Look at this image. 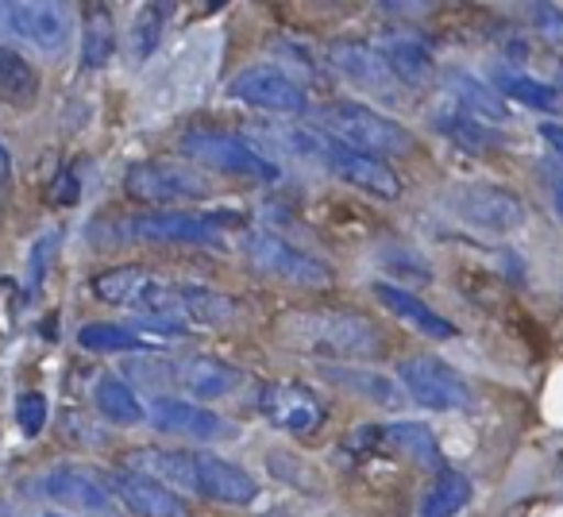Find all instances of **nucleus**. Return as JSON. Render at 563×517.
Wrapping results in <instances>:
<instances>
[{
	"mask_svg": "<svg viewBox=\"0 0 563 517\" xmlns=\"http://www.w3.org/2000/svg\"><path fill=\"white\" fill-rule=\"evenodd\" d=\"M128 471H140L158 479L170 491H194L209 502L224 506H247L258 498V479L232 460H220L212 452H181V448H135L124 455Z\"/></svg>",
	"mask_w": 563,
	"mask_h": 517,
	"instance_id": "1",
	"label": "nucleus"
},
{
	"mask_svg": "<svg viewBox=\"0 0 563 517\" xmlns=\"http://www.w3.org/2000/svg\"><path fill=\"white\" fill-rule=\"evenodd\" d=\"M286 337L321 360H375L383 352V337L367 317L352 309H306L286 317Z\"/></svg>",
	"mask_w": 563,
	"mask_h": 517,
	"instance_id": "2",
	"label": "nucleus"
},
{
	"mask_svg": "<svg viewBox=\"0 0 563 517\" xmlns=\"http://www.w3.org/2000/svg\"><path fill=\"white\" fill-rule=\"evenodd\" d=\"M124 240L135 243H189V248H220L232 228H243L235 212H194V209H151L120 220Z\"/></svg>",
	"mask_w": 563,
	"mask_h": 517,
	"instance_id": "3",
	"label": "nucleus"
},
{
	"mask_svg": "<svg viewBox=\"0 0 563 517\" xmlns=\"http://www.w3.org/2000/svg\"><path fill=\"white\" fill-rule=\"evenodd\" d=\"M321 124L329 128L332 140L347 143V147L363 151V155H375V158L413 155V132L360 101L329 105V109L321 112Z\"/></svg>",
	"mask_w": 563,
	"mask_h": 517,
	"instance_id": "4",
	"label": "nucleus"
},
{
	"mask_svg": "<svg viewBox=\"0 0 563 517\" xmlns=\"http://www.w3.org/2000/svg\"><path fill=\"white\" fill-rule=\"evenodd\" d=\"M178 290L181 278H166L155 275L147 267H112L89 283V294L104 306H120L132 309L140 317H178Z\"/></svg>",
	"mask_w": 563,
	"mask_h": 517,
	"instance_id": "5",
	"label": "nucleus"
},
{
	"mask_svg": "<svg viewBox=\"0 0 563 517\" xmlns=\"http://www.w3.org/2000/svg\"><path fill=\"white\" fill-rule=\"evenodd\" d=\"M181 155L189 163L205 166V170H220V174H232V178H247L258 182V186H271V182H282L278 163L263 155L258 147H251L247 140L240 135H228V132H186L178 140Z\"/></svg>",
	"mask_w": 563,
	"mask_h": 517,
	"instance_id": "6",
	"label": "nucleus"
},
{
	"mask_svg": "<svg viewBox=\"0 0 563 517\" xmlns=\"http://www.w3.org/2000/svg\"><path fill=\"white\" fill-rule=\"evenodd\" d=\"M240 248L258 275H271V278H278V283L301 286V290H329L332 286L329 263L306 255V251L294 248L290 240H282V235L266 232V228H251V232L240 240Z\"/></svg>",
	"mask_w": 563,
	"mask_h": 517,
	"instance_id": "7",
	"label": "nucleus"
},
{
	"mask_svg": "<svg viewBox=\"0 0 563 517\" xmlns=\"http://www.w3.org/2000/svg\"><path fill=\"white\" fill-rule=\"evenodd\" d=\"M398 383L406 398H413L421 409L432 414H452L471 406V386L455 367H448L437 355H409L398 363Z\"/></svg>",
	"mask_w": 563,
	"mask_h": 517,
	"instance_id": "8",
	"label": "nucleus"
},
{
	"mask_svg": "<svg viewBox=\"0 0 563 517\" xmlns=\"http://www.w3.org/2000/svg\"><path fill=\"white\" fill-rule=\"evenodd\" d=\"M448 209L471 228L483 232H514L525 224V205L514 189L494 182H460L448 189Z\"/></svg>",
	"mask_w": 563,
	"mask_h": 517,
	"instance_id": "9",
	"label": "nucleus"
},
{
	"mask_svg": "<svg viewBox=\"0 0 563 517\" xmlns=\"http://www.w3.org/2000/svg\"><path fill=\"white\" fill-rule=\"evenodd\" d=\"M228 97L251 105V109L274 112V117H298V112L309 109L306 86H298L282 66H266V63L247 66V70L235 74L228 81Z\"/></svg>",
	"mask_w": 563,
	"mask_h": 517,
	"instance_id": "10",
	"label": "nucleus"
},
{
	"mask_svg": "<svg viewBox=\"0 0 563 517\" xmlns=\"http://www.w3.org/2000/svg\"><path fill=\"white\" fill-rule=\"evenodd\" d=\"M124 194L143 205H170V201H201L209 197V182L201 170L181 163H140L124 174Z\"/></svg>",
	"mask_w": 563,
	"mask_h": 517,
	"instance_id": "11",
	"label": "nucleus"
},
{
	"mask_svg": "<svg viewBox=\"0 0 563 517\" xmlns=\"http://www.w3.org/2000/svg\"><path fill=\"white\" fill-rule=\"evenodd\" d=\"M317 166H324V170L336 174L340 182H347V186L378 197V201H398V197H401V178H398V170H390V163H386V158L363 155V151L332 140V135H324L321 163H317Z\"/></svg>",
	"mask_w": 563,
	"mask_h": 517,
	"instance_id": "12",
	"label": "nucleus"
},
{
	"mask_svg": "<svg viewBox=\"0 0 563 517\" xmlns=\"http://www.w3.org/2000/svg\"><path fill=\"white\" fill-rule=\"evenodd\" d=\"M9 32L24 40L27 47L43 51V55H63L70 47L74 20L66 4H51V0H20L9 4Z\"/></svg>",
	"mask_w": 563,
	"mask_h": 517,
	"instance_id": "13",
	"label": "nucleus"
},
{
	"mask_svg": "<svg viewBox=\"0 0 563 517\" xmlns=\"http://www.w3.org/2000/svg\"><path fill=\"white\" fill-rule=\"evenodd\" d=\"M43 494L58 502L63 509H78L86 517H120V502L93 471L74 468V463H58L43 475Z\"/></svg>",
	"mask_w": 563,
	"mask_h": 517,
	"instance_id": "14",
	"label": "nucleus"
},
{
	"mask_svg": "<svg viewBox=\"0 0 563 517\" xmlns=\"http://www.w3.org/2000/svg\"><path fill=\"white\" fill-rule=\"evenodd\" d=\"M352 452H401L421 468H440V444L429 425L421 421H390V425H363L347 437Z\"/></svg>",
	"mask_w": 563,
	"mask_h": 517,
	"instance_id": "15",
	"label": "nucleus"
},
{
	"mask_svg": "<svg viewBox=\"0 0 563 517\" xmlns=\"http://www.w3.org/2000/svg\"><path fill=\"white\" fill-rule=\"evenodd\" d=\"M258 414L282 432L309 437L324 425V406L309 386L301 383H266L258 391Z\"/></svg>",
	"mask_w": 563,
	"mask_h": 517,
	"instance_id": "16",
	"label": "nucleus"
},
{
	"mask_svg": "<svg viewBox=\"0 0 563 517\" xmlns=\"http://www.w3.org/2000/svg\"><path fill=\"white\" fill-rule=\"evenodd\" d=\"M147 421L155 425L158 432H166V437L201 440V444H209V440H228L235 432L220 414H212L209 406L189 402V398H155L147 409Z\"/></svg>",
	"mask_w": 563,
	"mask_h": 517,
	"instance_id": "17",
	"label": "nucleus"
},
{
	"mask_svg": "<svg viewBox=\"0 0 563 517\" xmlns=\"http://www.w3.org/2000/svg\"><path fill=\"white\" fill-rule=\"evenodd\" d=\"M329 58H332V66H336L340 78H347L367 97H383V101H394V97H398L401 81L394 78V70L386 66V58L378 55V47H371V43L340 40V43H332Z\"/></svg>",
	"mask_w": 563,
	"mask_h": 517,
	"instance_id": "18",
	"label": "nucleus"
},
{
	"mask_svg": "<svg viewBox=\"0 0 563 517\" xmlns=\"http://www.w3.org/2000/svg\"><path fill=\"white\" fill-rule=\"evenodd\" d=\"M101 483L109 486V491L117 494V502H124V509H132L135 517H189V506L178 491H170V486L158 483V479L140 475V471H128V468L109 471Z\"/></svg>",
	"mask_w": 563,
	"mask_h": 517,
	"instance_id": "19",
	"label": "nucleus"
},
{
	"mask_svg": "<svg viewBox=\"0 0 563 517\" xmlns=\"http://www.w3.org/2000/svg\"><path fill=\"white\" fill-rule=\"evenodd\" d=\"M170 383L181 386L189 402H220L240 391L243 371L217 355H186V360H170Z\"/></svg>",
	"mask_w": 563,
	"mask_h": 517,
	"instance_id": "20",
	"label": "nucleus"
},
{
	"mask_svg": "<svg viewBox=\"0 0 563 517\" xmlns=\"http://www.w3.org/2000/svg\"><path fill=\"white\" fill-rule=\"evenodd\" d=\"M371 294H375V298L383 301V306L390 309V314L398 317L401 324H409V329L421 332V337H429V340H455V324L448 321V317H440L432 306H424L417 294L401 290L398 283H375V286H371Z\"/></svg>",
	"mask_w": 563,
	"mask_h": 517,
	"instance_id": "21",
	"label": "nucleus"
},
{
	"mask_svg": "<svg viewBox=\"0 0 563 517\" xmlns=\"http://www.w3.org/2000/svg\"><path fill=\"white\" fill-rule=\"evenodd\" d=\"M321 375L329 383H336L340 391L355 394V398H367L375 406L386 409H401L406 406V391L398 386V378L378 375V371H363V367H347V363H321Z\"/></svg>",
	"mask_w": 563,
	"mask_h": 517,
	"instance_id": "22",
	"label": "nucleus"
},
{
	"mask_svg": "<svg viewBox=\"0 0 563 517\" xmlns=\"http://www.w3.org/2000/svg\"><path fill=\"white\" fill-rule=\"evenodd\" d=\"M378 55L386 58V66L394 70V78L406 89H421L432 81L437 63H432L429 47L421 40H409V35H390V40L378 43Z\"/></svg>",
	"mask_w": 563,
	"mask_h": 517,
	"instance_id": "23",
	"label": "nucleus"
},
{
	"mask_svg": "<svg viewBox=\"0 0 563 517\" xmlns=\"http://www.w3.org/2000/svg\"><path fill=\"white\" fill-rule=\"evenodd\" d=\"M448 94L455 97V109L471 112V117L483 120V124H501V120H509L506 97L494 86H486V81L471 78V74H460V70L448 74Z\"/></svg>",
	"mask_w": 563,
	"mask_h": 517,
	"instance_id": "24",
	"label": "nucleus"
},
{
	"mask_svg": "<svg viewBox=\"0 0 563 517\" xmlns=\"http://www.w3.org/2000/svg\"><path fill=\"white\" fill-rule=\"evenodd\" d=\"M0 101L12 109H32L40 101V70L12 47H0Z\"/></svg>",
	"mask_w": 563,
	"mask_h": 517,
	"instance_id": "25",
	"label": "nucleus"
},
{
	"mask_svg": "<svg viewBox=\"0 0 563 517\" xmlns=\"http://www.w3.org/2000/svg\"><path fill=\"white\" fill-rule=\"evenodd\" d=\"M93 406L97 414L104 417V421L112 425H140L147 421V409H143V402L135 398L132 383L120 375H101L93 386Z\"/></svg>",
	"mask_w": 563,
	"mask_h": 517,
	"instance_id": "26",
	"label": "nucleus"
},
{
	"mask_svg": "<svg viewBox=\"0 0 563 517\" xmlns=\"http://www.w3.org/2000/svg\"><path fill=\"white\" fill-rule=\"evenodd\" d=\"M494 89H498L506 101L525 105V109H537V112H560L563 109V89L548 86V81H540V78H529V74L498 70L494 74Z\"/></svg>",
	"mask_w": 563,
	"mask_h": 517,
	"instance_id": "27",
	"label": "nucleus"
},
{
	"mask_svg": "<svg viewBox=\"0 0 563 517\" xmlns=\"http://www.w3.org/2000/svg\"><path fill=\"white\" fill-rule=\"evenodd\" d=\"M117 24H112L109 9L104 4H93L86 12V32H81V66L86 70H101V66L112 63L117 55Z\"/></svg>",
	"mask_w": 563,
	"mask_h": 517,
	"instance_id": "28",
	"label": "nucleus"
},
{
	"mask_svg": "<svg viewBox=\"0 0 563 517\" xmlns=\"http://www.w3.org/2000/svg\"><path fill=\"white\" fill-rule=\"evenodd\" d=\"M437 132L444 135V140H452V143H460V147H467V151H490V147H498V132H494L490 124H483V120H475L471 112H463V109H448V112H437Z\"/></svg>",
	"mask_w": 563,
	"mask_h": 517,
	"instance_id": "29",
	"label": "nucleus"
},
{
	"mask_svg": "<svg viewBox=\"0 0 563 517\" xmlns=\"http://www.w3.org/2000/svg\"><path fill=\"white\" fill-rule=\"evenodd\" d=\"M78 344L93 355H112V352H124V355H151V340H143L140 332H132L128 324H86L78 332Z\"/></svg>",
	"mask_w": 563,
	"mask_h": 517,
	"instance_id": "30",
	"label": "nucleus"
},
{
	"mask_svg": "<svg viewBox=\"0 0 563 517\" xmlns=\"http://www.w3.org/2000/svg\"><path fill=\"white\" fill-rule=\"evenodd\" d=\"M471 502V479L460 471H444L437 483L429 486L421 502V517H460Z\"/></svg>",
	"mask_w": 563,
	"mask_h": 517,
	"instance_id": "31",
	"label": "nucleus"
},
{
	"mask_svg": "<svg viewBox=\"0 0 563 517\" xmlns=\"http://www.w3.org/2000/svg\"><path fill=\"white\" fill-rule=\"evenodd\" d=\"M58 251H63V228H43L32 240V248H27V298H35L43 290Z\"/></svg>",
	"mask_w": 563,
	"mask_h": 517,
	"instance_id": "32",
	"label": "nucleus"
},
{
	"mask_svg": "<svg viewBox=\"0 0 563 517\" xmlns=\"http://www.w3.org/2000/svg\"><path fill=\"white\" fill-rule=\"evenodd\" d=\"M166 4H143L132 20V32H128V47H132V58L143 63V58L155 55V47L163 43V28H166Z\"/></svg>",
	"mask_w": 563,
	"mask_h": 517,
	"instance_id": "33",
	"label": "nucleus"
},
{
	"mask_svg": "<svg viewBox=\"0 0 563 517\" xmlns=\"http://www.w3.org/2000/svg\"><path fill=\"white\" fill-rule=\"evenodd\" d=\"M47 417H51V406L43 394H20L16 402V425L24 437H40L47 429Z\"/></svg>",
	"mask_w": 563,
	"mask_h": 517,
	"instance_id": "34",
	"label": "nucleus"
},
{
	"mask_svg": "<svg viewBox=\"0 0 563 517\" xmlns=\"http://www.w3.org/2000/svg\"><path fill=\"white\" fill-rule=\"evenodd\" d=\"M81 201V182L74 170H58L55 182H51L47 189V205L51 209H74V205Z\"/></svg>",
	"mask_w": 563,
	"mask_h": 517,
	"instance_id": "35",
	"label": "nucleus"
},
{
	"mask_svg": "<svg viewBox=\"0 0 563 517\" xmlns=\"http://www.w3.org/2000/svg\"><path fill=\"white\" fill-rule=\"evenodd\" d=\"M529 16H532V28L544 32L548 40H555V43L563 40V9H555V4H532Z\"/></svg>",
	"mask_w": 563,
	"mask_h": 517,
	"instance_id": "36",
	"label": "nucleus"
},
{
	"mask_svg": "<svg viewBox=\"0 0 563 517\" xmlns=\"http://www.w3.org/2000/svg\"><path fill=\"white\" fill-rule=\"evenodd\" d=\"M63 425H66V437L74 440V444H104V432L97 429L89 417L81 414H63Z\"/></svg>",
	"mask_w": 563,
	"mask_h": 517,
	"instance_id": "37",
	"label": "nucleus"
},
{
	"mask_svg": "<svg viewBox=\"0 0 563 517\" xmlns=\"http://www.w3.org/2000/svg\"><path fill=\"white\" fill-rule=\"evenodd\" d=\"M544 170H548V189H552L555 209L563 212V158H552V163H548Z\"/></svg>",
	"mask_w": 563,
	"mask_h": 517,
	"instance_id": "38",
	"label": "nucleus"
},
{
	"mask_svg": "<svg viewBox=\"0 0 563 517\" xmlns=\"http://www.w3.org/2000/svg\"><path fill=\"white\" fill-rule=\"evenodd\" d=\"M540 140L552 147L555 158H563V124H544V128H540Z\"/></svg>",
	"mask_w": 563,
	"mask_h": 517,
	"instance_id": "39",
	"label": "nucleus"
},
{
	"mask_svg": "<svg viewBox=\"0 0 563 517\" xmlns=\"http://www.w3.org/2000/svg\"><path fill=\"white\" fill-rule=\"evenodd\" d=\"M9 178H12V155L0 140V205H4V194H9Z\"/></svg>",
	"mask_w": 563,
	"mask_h": 517,
	"instance_id": "40",
	"label": "nucleus"
},
{
	"mask_svg": "<svg viewBox=\"0 0 563 517\" xmlns=\"http://www.w3.org/2000/svg\"><path fill=\"white\" fill-rule=\"evenodd\" d=\"M0 28H9V4H0Z\"/></svg>",
	"mask_w": 563,
	"mask_h": 517,
	"instance_id": "41",
	"label": "nucleus"
},
{
	"mask_svg": "<svg viewBox=\"0 0 563 517\" xmlns=\"http://www.w3.org/2000/svg\"><path fill=\"white\" fill-rule=\"evenodd\" d=\"M555 74H560V86H563V58H560V66H555Z\"/></svg>",
	"mask_w": 563,
	"mask_h": 517,
	"instance_id": "42",
	"label": "nucleus"
},
{
	"mask_svg": "<svg viewBox=\"0 0 563 517\" xmlns=\"http://www.w3.org/2000/svg\"><path fill=\"white\" fill-rule=\"evenodd\" d=\"M47 517H70V514H47Z\"/></svg>",
	"mask_w": 563,
	"mask_h": 517,
	"instance_id": "43",
	"label": "nucleus"
}]
</instances>
